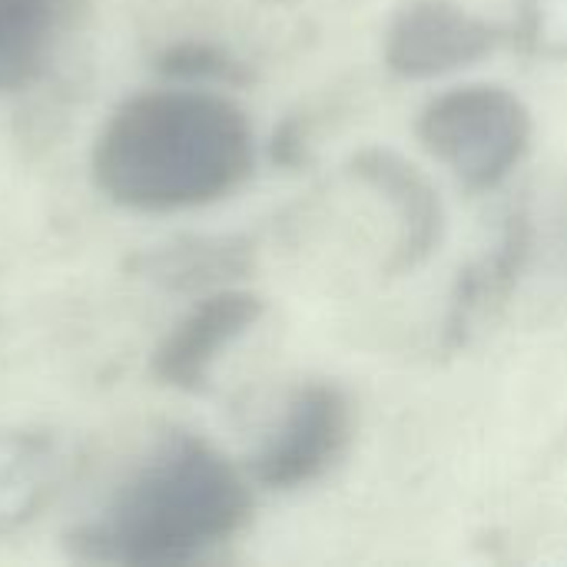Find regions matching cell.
Returning <instances> with one entry per match:
<instances>
[{
	"instance_id": "obj_11",
	"label": "cell",
	"mask_w": 567,
	"mask_h": 567,
	"mask_svg": "<svg viewBox=\"0 0 567 567\" xmlns=\"http://www.w3.org/2000/svg\"><path fill=\"white\" fill-rule=\"evenodd\" d=\"M53 452L33 435H0V528L27 522L47 498Z\"/></svg>"
},
{
	"instance_id": "obj_6",
	"label": "cell",
	"mask_w": 567,
	"mask_h": 567,
	"mask_svg": "<svg viewBox=\"0 0 567 567\" xmlns=\"http://www.w3.org/2000/svg\"><path fill=\"white\" fill-rule=\"evenodd\" d=\"M266 312V302L246 289H213L199 299L153 355V375L163 385L199 392L206 389L216 359L243 339Z\"/></svg>"
},
{
	"instance_id": "obj_5",
	"label": "cell",
	"mask_w": 567,
	"mask_h": 567,
	"mask_svg": "<svg viewBox=\"0 0 567 567\" xmlns=\"http://www.w3.org/2000/svg\"><path fill=\"white\" fill-rule=\"evenodd\" d=\"M502 30L455 0H409L389 23L382 60L402 80H435L502 47Z\"/></svg>"
},
{
	"instance_id": "obj_7",
	"label": "cell",
	"mask_w": 567,
	"mask_h": 567,
	"mask_svg": "<svg viewBox=\"0 0 567 567\" xmlns=\"http://www.w3.org/2000/svg\"><path fill=\"white\" fill-rule=\"evenodd\" d=\"M352 176L382 193L395 213V249L389 272L405 276L432 259L445 236V206L429 176L389 146H365L349 163Z\"/></svg>"
},
{
	"instance_id": "obj_9",
	"label": "cell",
	"mask_w": 567,
	"mask_h": 567,
	"mask_svg": "<svg viewBox=\"0 0 567 567\" xmlns=\"http://www.w3.org/2000/svg\"><path fill=\"white\" fill-rule=\"evenodd\" d=\"M83 0H0V93L33 83Z\"/></svg>"
},
{
	"instance_id": "obj_10",
	"label": "cell",
	"mask_w": 567,
	"mask_h": 567,
	"mask_svg": "<svg viewBox=\"0 0 567 567\" xmlns=\"http://www.w3.org/2000/svg\"><path fill=\"white\" fill-rule=\"evenodd\" d=\"M136 266L169 289H209L239 279L252 266V249L243 239H183L146 252Z\"/></svg>"
},
{
	"instance_id": "obj_1",
	"label": "cell",
	"mask_w": 567,
	"mask_h": 567,
	"mask_svg": "<svg viewBox=\"0 0 567 567\" xmlns=\"http://www.w3.org/2000/svg\"><path fill=\"white\" fill-rule=\"evenodd\" d=\"M246 113L209 90H150L113 110L93 143V179L106 199L166 213L216 203L252 173Z\"/></svg>"
},
{
	"instance_id": "obj_12",
	"label": "cell",
	"mask_w": 567,
	"mask_h": 567,
	"mask_svg": "<svg viewBox=\"0 0 567 567\" xmlns=\"http://www.w3.org/2000/svg\"><path fill=\"white\" fill-rule=\"evenodd\" d=\"M156 66L166 76L189 80V83H246L249 80V70L239 60H233L226 50H219L213 43H199V40L173 43L169 50L159 53Z\"/></svg>"
},
{
	"instance_id": "obj_13",
	"label": "cell",
	"mask_w": 567,
	"mask_h": 567,
	"mask_svg": "<svg viewBox=\"0 0 567 567\" xmlns=\"http://www.w3.org/2000/svg\"><path fill=\"white\" fill-rule=\"evenodd\" d=\"M518 40L542 56H567V0H522Z\"/></svg>"
},
{
	"instance_id": "obj_4",
	"label": "cell",
	"mask_w": 567,
	"mask_h": 567,
	"mask_svg": "<svg viewBox=\"0 0 567 567\" xmlns=\"http://www.w3.org/2000/svg\"><path fill=\"white\" fill-rule=\"evenodd\" d=\"M355 439V409L332 382H309L292 392L272 435L256 452L252 478L272 492H296L326 478Z\"/></svg>"
},
{
	"instance_id": "obj_3",
	"label": "cell",
	"mask_w": 567,
	"mask_h": 567,
	"mask_svg": "<svg viewBox=\"0 0 567 567\" xmlns=\"http://www.w3.org/2000/svg\"><path fill=\"white\" fill-rule=\"evenodd\" d=\"M415 133L458 183L468 189H495L528 156L535 120L512 90L468 83L429 100Z\"/></svg>"
},
{
	"instance_id": "obj_8",
	"label": "cell",
	"mask_w": 567,
	"mask_h": 567,
	"mask_svg": "<svg viewBox=\"0 0 567 567\" xmlns=\"http://www.w3.org/2000/svg\"><path fill=\"white\" fill-rule=\"evenodd\" d=\"M528 259H532V219H528V213L515 209L505 219L495 246L485 249L478 259H472L465 269H458V279H455V289L449 299V312L442 322V349L445 352L465 349L468 339L478 332V326L485 319H492L495 309L505 306V299L518 286Z\"/></svg>"
},
{
	"instance_id": "obj_2",
	"label": "cell",
	"mask_w": 567,
	"mask_h": 567,
	"mask_svg": "<svg viewBox=\"0 0 567 567\" xmlns=\"http://www.w3.org/2000/svg\"><path fill=\"white\" fill-rule=\"evenodd\" d=\"M252 515L243 472L196 435H173L120 488L103 522L80 532V545L103 561L183 565L229 538Z\"/></svg>"
}]
</instances>
